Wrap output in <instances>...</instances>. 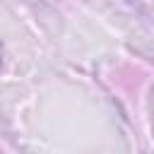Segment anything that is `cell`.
I'll return each instance as SVG.
<instances>
[]
</instances>
